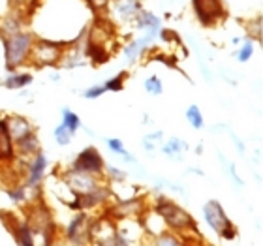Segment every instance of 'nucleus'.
I'll return each mask as SVG.
<instances>
[{"label":"nucleus","mask_w":263,"mask_h":246,"mask_svg":"<svg viewBox=\"0 0 263 246\" xmlns=\"http://www.w3.org/2000/svg\"><path fill=\"white\" fill-rule=\"evenodd\" d=\"M143 147H145V150H147V153H154V148H156V143L151 141L148 137H145V139H143Z\"/></svg>","instance_id":"nucleus-38"},{"label":"nucleus","mask_w":263,"mask_h":246,"mask_svg":"<svg viewBox=\"0 0 263 246\" xmlns=\"http://www.w3.org/2000/svg\"><path fill=\"white\" fill-rule=\"evenodd\" d=\"M10 2H11V4H17V6H19V4H25V2H28V0H10Z\"/></svg>","instance_id":"nucleus-41"},{"label":"nucleus","mask_w":263,"mask_h":246,"mask_svg":"<svg viewBox=\"0 0 263 246\" xmlns=\"http://www.w3.org/2000/svg\"><path fill=\"white\" fill-rule=\"evenodd\" d=\"M87 2L90 4V8H92V10H98V8H104L109 0H87Z\"/></svg>","instance_id":"nucleus-37"},{"label":"nucleus","mask_w":263,"mask_h":246,"mask_svg":"<svg viewBox=\"0 0 263 246\" xmlns=\"http://www.w3.org/2000/svg\"><path fill=\"white\" fill-rule=\"evenodd\" d=\"M231 139L235 141V147L239 148V154H245V143H242L241 139H239V137L235 136V134H231Z\"/></svg>","instance_id":"nucleus-39"},{"label":"nucleus","mask_w":263,"mask_h":246,"mask_svg":"<svg viewBox=\"0 0 263 246\" xmlns=\"http://www.w3.org/2000/svg\"><path fill=\"white\" fill-rule=\"evenodd\" d=\"M186 148H188L186 141H182L179 137H170V139L162 145V154H165V156H170V158H173V160H182L181 156Z\"/></svg>","instance_id":"nucleus-21"},{"label":"nucleus","mask_w":263,"mask_h":246,"mask_svg":"<svg viewBox=\"0 0 263 246\" xmlns=\"http://www.w3.org/2000/svg\"><path fill=\"white\" fill-rule=\"evenodd\" d=\"M201 211H203L205 224H207L216 235L222 237L224 241H235L239 230H237V225L231 222V218L224 211L222 203L216 201V199H209V201L203 205Z\"/></svg>","instance_id":"nucleus-3"},{"label":"nucleus","mask_w":263,"mask_h":246,"mask_svg":"<svg viewBox=\"0 0 263 246\" xmlns=\"http://www.w3.org/2000/svg\"><path fill=\"white\" fill-rule=\"evenodd\" d=\"M53 136H55L57 143H59L61 147H66V145H70V141H71V136L68 134V130H66V128L62 124H59L55 128V130H53Z\"/></svg>","instance_id":"nucleus-35"},{"label":"nucleus","mask_w":263,"mask_h":246,"mask_svg":"<svg viewBox=\"0 0 263 246\" xmlns=\"http://www.w3.org/2000/svg\"><path fill=\"white\" fill-rule=\"evenodd\" d=\"M28 192L30 190L25 186V182L23 184H10L6 188V196L10 197V201L13 205H25L28 201Z\"/></svg>","instance_id":"nucleus-24"},{"label":"nucleus","mask_w":263,"mask_h":246,"mask_svg":"<svg viewBox=\"0 0 263 246\" xmlns=\"http://www.w3.org/2000/svg\"><path fill=\"white\" fill-rule=\"evenodd\" d=\"M34 45V36L30 32H17L13 36L4 38V59L6 70L13 71L30 59V51Z\"/></svg>","instance_id":"nucleus-4"},{"label":"nucleus","mask_w":263,"mask_h":246,"mask_svg":"<svg viewBox=\"0 0 263 246\" xmlns=\"http://www.w3.org/2000/svg\"><path fill=\"white\" fill-rule=\"evenodd\" d=\"M64 239L71 246H88L94 242V218L88 213H76L64 230Z\"/></svg>","instance_id":"nucleus-5"},{"label":"nucleus","mask_w":263,"mask_h":246,"mask_svg":"<svg viewBox=\"0 0 263 246\" xmlns=\"http://www.w3.org/2000/svg\"><path fill=\"white\" fill-rule=\"evenodd\" d=\"M145 90L148 94H153V96H160V94L164 92V85H162V79L158 75H151L145 79Z\"/></svg>","instance_id":"nucleus-30"},{"label":"nucleus","mask_w":263,"mask_h":246,"mask_svg":"<svg viewBox=\"0 0 263 246\" xmlns=\"http://www.w3.org/2000/svg\"><path fill=\"white\" fill-rule=\"evenodd\" d=\"M104 175L113 182L126 181V171L119 169V167H115V165H107V167H105V171H104Z\"/></svg>","instance_id":"nucleus-34"},{"label":"nucleus","mask_w":263,"mask_h":246,"mask_svg":"<svg viewBox=\"0 0 263 246\" xmlns=\"http://www.w3.org/2000/svg\"><path fill=\"white\" fill-rule=\"evenodd\" d=\"M6 124H8V131H10V136H11L13 141H17V139L25 137L27 134L34 131L32 122L28 121V119H25V117H21V115L8 117V119H6Z\"/></svg>","instance_id":"nucleus-18"},{"label":"nucleus","mask_w":263,"mask_h":246,"mask_svg":"<svg viewBox=\"0 0 263 246\" xmlns=\"http://www.w3.org/2000/svg\"><path fill=\"white\" fill-rule=\"evenodd\" d=\"M61 124L64 126L66 130H68V134L73 137L77 134V130L81 128V119H79L77 113H73L70 107H64V109H62V122Z\"/></svg>","instance_id":"nucleus-26"},{"label":"nucleus","mask_w":263,"mask_h":246,"mask_svg":"<svg viewBox=\"0 0 263 246\" xmlns=\"http://www.w3.org/2000/svg\"><path fill=\"white\" fill-rule=\"evenodd\" d=\"M30 83H32V73H27V71L15 73V71H11L10 75L4 79V87L10 88V90H21V88L28 87Z\"/></svg>","instance_id":"nucleus-22"},{"label":"nucleus","mask_w":263,"mask_h":246,"mask_svg":"<svg viewBox=\"0 0 263 246\" xmlns=\"http://www.w3.org/2000/svg\"><path fill=\"white\" fill-rule=\"evenodd\" d=\"M153 211L164 222L167 231L175 233V235L184 237L186 233L196 230V222H194L192 214L188 213V211H184L179 203H175L170 197L165 196L156 197V201L153 203Z\"/></svg>","instance_id":"nucleus-1"},{"label":"nucleus","mask_w":263,"mask_h":246,"mask_svg":"<svg viewBox=\"0 0 263 246\" xmlns=\"http://www.w3.org/2000/svg\"><path fill=\"white\" fill-rule=\"evenodd\" d=\"M85 56L92 64H105V62L109 61L111 53L104 44H96L92 40H88L87 45H85Z\"/></svg>","instance_id":"nucleus-19"},{"label":"nucleus","mask_w":263,"mask_h":246,"mask_svg":"<svg viewBox=\"0 0 263 246\" xmlns=\"http://www.w3.org/2000/svg\"><path fill=\"white\" fill-rule=\"evenodd\" d=\"M139 11H141L139 0H113L111 2V13L117 21L121 23H128L132 19H136Z\"/></svg>","instance_id":"nucleus-13"},{"label":"nucleus","mask_w":263,"mask_h":246,"mask_svg":"<svg viewBox=\"0 0 263 246\" xmlns=\"http://www.w3.org/2000/svg\"><path fill=\"white\" fill-rule=\"evenodd\" d=\"M154 38H156V34L145 32L143 36H139V38L132 40L130 44L124 47V61H126L128 64H134V62L153 45Z\"/></svg>","instance_id":"nucleus-14"},{"label":"nucleus","mask_w":263,"mask_h":246,"mask_svg":"<svg viewBox=\"0 0 263 246\" xmlns=\"http://www.w3.org/2000/svg\"><path fill=\"white\" fill-rule=\"evenodd\" d=\"M96 242H98V246H132L130 239L119 230H111L104 237L96 239Z\"/></svg>","instance_id":"nucleus-23"},{"label":"nucleus","mask_w":263,"mask_h":246,"mask_svg":"<svg viewBox=\"0 0 263 246\" xmlns=\"http://www.w3.org/2000/svg\"><path fill=\"white\" fill-rule=\"evenodd\" d=\"M192 6L203 27H213L224 17L222 0H192Z\"/></svg>","instance_id":"nucleus-11"},{"label":"nucleus","mask_w":263,"mask_h":246,"mask_svg":"<svg viewBox=\"0 0 263 246\" xmlns=\"http://www.w3.org/2000/svg\"><path fill=\"white\" fill-rule=\"evenodd\" d=\"M136 21H137V28H139V30H145V32H151V34L160 32V19L156 15H153L151 11L141 10L137 13Z\"/></svg>","instance_id":"nucleus-20"},{"label":"nucleus","mask_w":263,"mask_h":246,"mask_svg":"<svg viewBox=\"0 0 263 246\" xmlns=\"http://www.w3.org/2000/svg\"><path fill=\"white\" fill-rule=\"evenodd\" d=\"M51 79H53V81H59V73H51Z\"/></svg>","instance_id":"nucleus-42"},{"label":"nucleus","mask_w":263,"mask_h":246,"mask_svg":"<svg viewBox=\"0 0 263 246\" xmlns=\"http://www.w3.org/2000/svg\"><path fill=\"white\" fill-rule=\"evenodd\" d=\"M64 44L62 42H51V40H34L30 59L36 66H55L61 62L62 53H64Z\"/></svg>","instance_id":"nucleus-6"},{"label":"nucleus","mask_w":263,"mask_h":246,"mask_svg":"<svg viewBox=\"0 0 263 246\" xmlns=\"http://www.w3.org/2000/svg\"><path fill=\"white\" fill-rule=\"evenodd\" d=\"M153 246H188L186 241L182 237L171 233V231H162L154 237V244Z\"/></svg>","instance_id":"nucleus-27"},{"label":"nucleus","mask_w":263,"mask_h":246,"mask_svg":"<svg viewBox=\"0 0 263 246\" xmlns=\"http://www.w3.org/2000/svg\"><path fill=\"white\" fill-rule=\"evenodd\" d=\"M126 77H128L126 71H121L119 75L107 79V81L104 83L105 90H107V92H119V90H122V88H124V81H126Z\"/></svg>","instance_id":"nucleus-29"},{"label":"nucleus","mask_w":263,"mask_h":246,"mask_svg":"<svg viewBox=\"0 0 263 246\" xmlns=\"http://www.w3.org/2000/svg\"><path fill=\"white\" fill-rule=\"evenodd\" d=\"M107 90H105L104 83H98V85H92V87H88L85 92H83V96L87 100H96V98H102V94H105Z\"/></svg>","instance_id":"nucleus-36"},{"label":"nucleus","mask_w":263,"mask_h":246,"mask_svg":"<svg viewBox=\"0 0 263 246\" xmlns=\"http://www.w3.org/2000/svg\"><path fill=\"white\" fill-rule=\"evenodd\" d=\"M0 214L4 216L2 222L10 230L11 235H13V241H15L17 246H38L36 244L34 231L30 228V224L27 222V218H17L15 214H8V213H0Z\"/></svg>","instance_id":"nucleus-9"},{"label":"nucleus","mask_w":263,"mask_h":246,"mask_svg":"<svg viewBox=\"0 0 263 246\" xmlns=\"http://www.w3.org/2000/svg\"><path fill=\"white\" fill-rule=\"evenodd\" d=\"M0 28H2V32H4V38L8 36H13L17 32H23V19L21 17H17L15 13H8V15L2 19L0 23Z\"/></svg>","instance_id":"nucleus-25"},{"label":"nucleus","mask_w":263,"mask_h":246,"mask_svg":"<svg viewBox=\"0 0 263 246\" xmlns=\"http://www.w3.org/2000/svg\"><path fill=\"white\" fill-rule=\"evenodd\" d=\"M13 145H15V154H19L21 158H32V156H36L40 153V139L36 130L27 134L21 139L13 141Z\"/></svg>","instance_id":"nucleus-16"},{"label":"nucleus","mask_w":263,"mask_h":246,"mask_svg":"<svg viewBox=\"0 0 263 246\" xmlns=\"http://www.w3.org/2000/svg\"><path fill=\"white\" fill-rule=\"evenodd\" d=\"M15 156V145H13L10 131H8L6 119L0 117V164H11Z\"/></svg>","instance_id":"nucleus-15"},{"label":"nucleus","mask_w":263,"mask_h":246,"mask_svg":"<svg viewBox=\"0 0 263 246\" xmlns=\"http://www.w3.org/2000/svg\"><path fill=\"white\" fill-rule=\"evenodd\" d=\"M186 121L192 124V128L196 130H201L203 124H205V119H203V113L197 105H190L186 109Z\"/></svg>","instance_id":"nucleus-28"},{"label":"nucleus","mask_w":263,"mask_h":246,"mask_svg":"<svg viewBox=\"0 0 263 246\" xmlns=\"http://www.w3.org/2000/svg\"><path fill=\"white\" fill-rule=\"evenodd\" d=\"M148 139H151V141H156V139H162V137H164V134H162V131H153V134H148Z\"/></svg>","instance_id":"nucleus-40"},{"label":"nucleus","mask_w":263,"mask_h":246,"mask_svg":"<svg viewBox=\"0 0 263 246\" xmlns=\"http://www.w3.org/2000/svg\"><path fill=\"white\" fill-rule=\"evenodd\" d=\"M64 182L68 186V190L71 192V196H85V194H90L102 184L100 177L88 175V173H81V171H66Z\"/></svg>","instance_id":"nucleus-10"},{"label":"nucleus","mask_w":263,"mask_h":246,"mask_svg":"<svg viewBox=\"0 0 263 246\" xmlns=\"http://www.w3.org/2000/svg\"><path fill=\"white\" fill-rule=\"evenodd\" d=\"M145 211V203H143V197H130L126 201H119L113 207V213H115V218H132V216H139V214Z\"/></svg>","instance_id":"nucleus-17"},{"label":"nucleus","mask_w":263,"mask_h":246,"mask_svg":"<svg viewBox=\"0 0 263 246\" xmlns=\"http://www.w3.org/2000/svg\"><path fill=\"white\" fill-rule=\"evenodd\" d=\"M105 145H107V148H109L113 154H117V156L128 154L126 148H124V143H122L119 137H107V139H105Z\"/></svg>","instance_id":"nucleus-33"},{"label":"nucleus","mask_w":263,"mask_h":246,"mask_svg":"<svg viewBox=\"0 0 263 246\" xmlns=\"http://www.w3.org/2000/svg\"><path fill=\"white\" fill-rule=\"evenodd\" d=\"M45 171H47V156H45L42 150H40L36 156L30 158L27 167V177H25V186L28 190L36 192L42 186L45 179Z\"/></svg>","instance_id":"nucleus-12"},{"label":"nucleus","mask_w":263,"mask_h":246,"mask_svg":"<svg viewBox=\"0 0 263 246\" xmlns=\"http://www.w3.org/2000/svg\"><path fill=\"white\" fill-rule=\"evenodd\" d=\"M70 169L88 173V175H94V177H102L105 171V162L102 158V154L98 153V148L90 145V147L83 148L81 153L77 154L76 160L71 162Z\"/></svg>","instance_id":"nucleus-7"},{"label":"nucleus","mask_w":263,"mask_h":246,"mask_svg":"<svg viewBox=\"0 0 263 246\" xmlns=\"http://www.w3.org/2000/svg\"><path fill=\"white\" fill-rule=\"evenodd\" d=\"M27 222L30 224L34 231V237L40 239L38 246H55L57 237H59V230L53 220L51 209L40 199H34L28 207L27 213Z\"/></svg>","instance_id":"nucleus-2"},{"label":"nucleus","mask_w":263,"mask_h":246,"mask_svg":"<svg viewBox=\"0 0 263 246\" xmlns=\"http://www.w3.org/2000/svg\"><path fill=\"white\" fill-rule=\"evenodd\" d=\"M111 197V190L107 184H100L98 188L90 194H85V196H71V199L66 205L76 211V213H88L92 209H98L100 205L109 201Z\"/></svg>","instance_id":"nucleus-8"},{"label":"nucleus","mask_w":263,"mask_h":246,"mask_svg":"<svg viewBox=\"0 0 263 246\" xmlns=\"http://www.w3.org/2000/svg\"><path fill=\"white\" fill-rule=\"evenodd\" d=\"M220 162L226 165V171H228V177H230V181L233 182L235 186H239V188H242L245 186V181H242L241 177L237 175V165L233 164V162H226V158L220 154Z\"/></svg>","instance_id":"nucleus-31"},{"label":"nucleus","mask_w":263,"mask_h":246,"mask_svg":"<svg viewBox=\"0 0 263 246\" xmlns=\"http://www.w3.org/2000/svg\"><path fill=\"white\" fill-rule=\"evenodd\" d=\"M252 56H254V40H247V42L242 44L241 49L237 51V61L245 64V62H248Z\"/></svg>","instance_id":"nucleus-32"}]
</instances>
